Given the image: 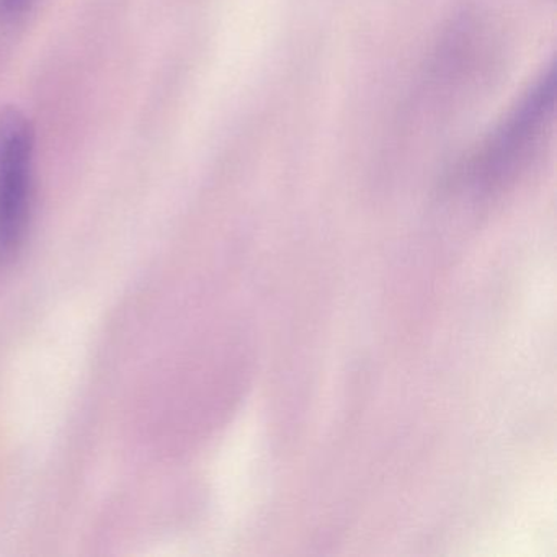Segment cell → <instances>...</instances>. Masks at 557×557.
Segmentation results:
<instances>
[{
  "label": "cell",
  "instance_id": "cell-1",
  "mask_svg": "<svg viewBox=\"0 0 557 557\" xmlns=\"http://www.w3.org/2000/svg\"><path fill=\"white\" fill-rule=\"evenodd\" d=\"M554 96L556 77L550 67L472 159L468 178L474 187L494 190L527 165L553 119Z\"/></svg>",
  "mask_w": 557,
  "mask_h": 557
},
{
  "label": "cell",
  "instance_id": "cell-2",
  "mask_svg": "<svg viewBox=\"0 0 557 557\" xmlns=\"http://www.w3.org/2000/svg\"><path fill=\"white\" fill-rule=\"evenodd\" d=\"M35 133L17 109L0 112V262L11 259L27 233L34 191Z\"/></svg>",
  "mask_w": 557,
  "mask_h": 557
},
{
  "label": "cell",
  "instance_id": "cell-3",
  "mask_svg": "<svg viewBox=\"0 0 557 557\" xmlns=\"http://www.w3.org/2000/svg\"><path fill=\"white\" fill-rule=\"evenodd\" d=\"M32 0H0V18H14L21 15Z\"/></svg>",
  "mask_w": 557,
  "mask_h": 557
}]
</instances>
